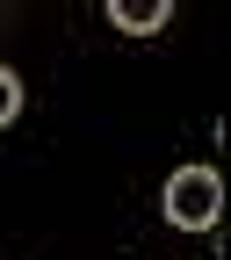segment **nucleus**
<instances>
[{"label": "nucleus", "instance_id": "nucleus-2", "mask_svg": "<svg viewBox=\"0 0 231 260\" xmlns=\"http://www.w3.org/2000/svg\"><path fill=\"white\" fill-rule=\"evenodd\" d=\"M109 15H116V29H130V37H152V29H167L174 8H167V0H116Z\"/></svg>", "mask_w": 231, "mask_h": 260}, {"label": "nucleus", "instance_id": "nucleus-3", "mask_svg": "<svg viewBox=\"0 0 231 260\" xmlns=\"http://www.w3.org/2000/svg\"><path fill=\"white\" fill-rule=\"evenodd\" d=\"M15 109H22V80L0 65V123H15Z\"/></svg>", "mask_w": 231, "mask_h": 260}, {"label": "nucleus", "instance_id": "nucleus-1", "mask_svg": "<svg viewBox=\"0 0 231 260\" xmlns=\"http://www.w3.org/2000/svg\"><path fill=\"white\" fill-rule=\"evenodd\" d=\"M217 203H224V188L210 167H181L167 181V224H181V232H210L217 224Z\"/></svg>", "mask_w": 231, "mask_h": 260}]
</instances>
